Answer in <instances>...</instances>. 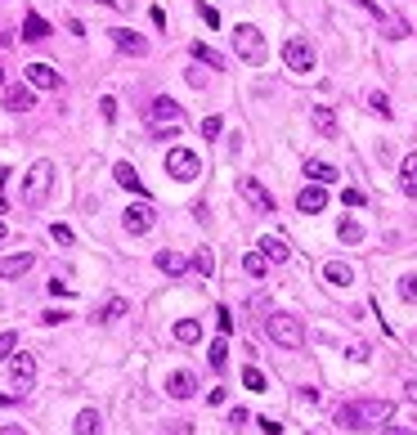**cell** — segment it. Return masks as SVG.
I'll list each match as a JSON object with an SVG mask.
<instances>
[{"label":"cell","mask_w":417,"mask_h":435,"mask_svg":"<svg viewBox=\"0 0 417 435\" xmlns=\"http://www.w3.org/2000/svg\"><path fill=\"white\" fill-rule=\"evenodd\" d=\"M391 418H395L391 400H355V404H341L337 409V427L341 431H382Z\"/></svg>","instance_id":"6da1fadb"},{"label":"cell","mask_w":417,"mask_h":435,"mask_svg":"<svg viewBox=\"0 0 417 435\" xmlns=\"http://www.w3.org/2000/svg\"><path fill=\"white\" fill-rule=\"evenodd\" d=\"M233 54H238L242 63H251V68H260L265 59H269V45H265V32L251 23H238L233 27Z\"/></svg>","instance_id":"7a4b0ae2"},{"label":"cell","mask_w":417,"mask_h":435,"mask_svg":"<svg viewBox=\"0 0 417 435\" xmlns=\"http://www.w3.org/2000/svg\"><path fill=\"white\" fill-rule=\"evenodd\" d=\"M144 117H148V126H153V135H157V139H170L179 126H184V108H179L175 99H153Z\"/></svg>","instance_id":"3957f363"},{"label":"cell","mask_w":417,"mask_h":435,"mask_svg":"<svg viewBox=\"0 0 417 435\" xmlns=\"http://www.w3.org/2000/svg\"><path fill=\"white\" fill-rule=\"evenodd\" d=\"M265 332H269V341L283 346V350H301L305 346V328H301L296 314H269L265 319Z\"/></svg>","instance_id":"277c9868"},{"label":"cell","mask_w":417,"mask_h":435,"mask_svg":"<svg viewBox=\"0 0 417 435\" xmlns=\"http://www.w3.org/2000/svg\"><path fill=\"white\" fill-rule=\"evenodd\" d=\"M50 184H54V166L50 162H36L32 171H27V179H23V202L27 206H41L45 193H50Z\"/></svg>","instance_id":"5b68a950"},{"label":"cell","mask_w":417,"mask_h":435,"mask_svg":"<svg viewBox=\"0 0 417 435\" xmlns=\"http://www.w3.org/2000/svg\"><path fill=\"white\" fill-rule=\"evenodd\" d=\"M166 171H170V179L188 184V179H197V175H202V157H197V153H188V148H170V153H166Z\"/></svg>","instance_id":"8992f818"},{"label":"cell","mask_w":417,"mask_h":435,"mask_svg":"<svg viewBox=\"0 0 417 435\" xmlns=\"http://www.w3.org/2000/svg\"><path fill=\"white\" fill-rule=\"evenodd\" d=\"M283 63H287L292 72H310V68H314V45H310L305 36H287V45H283Z\"/></svg>","instance_id":"52a82bcc"},{"label":"cell","mask_w":417,"mask_h":435,"mask_svg":"<svg viewBox=\"0 0 417 435\" xmlns=\"http://www.w3.org/2000/svg\"><path fill=\"white\" fill-rule=\"evenodd\" d=\"M9 382H14V395L23 400V395L32 391V382H36V359L32 355H14L9 359Z\"/></svg>","instance_id":"ba28073f"},{"label":"cell","mask_w":417,"mask_h":435,"mask_svg":"<svg viewBox=\"0 0 417 435\" xmlns=\"http://www.w3.org/2000/svg\"><path fill=\"white\" fill-rule=\"evenodd\" d=\"M238 193L251 202V211H274V193H269V188H265L256 175H242V179H238Z\"/></svg>","instance_id":"9c48e42d"},{"label":"cell","mask_w":417,"mask_h":435,"mask_svg":"<svg viewBox=\"0 0 417 435\" xmlns=\"http://www.w3.org/2000/svg\"><path fill=\"white\" fill-rule=\"evenodd\" d=\"M153 220H157V211L148 202H135V206H126V215H121V224H126V233H148L153 229Z\"/></svg>","instance_id":"30bf717a"},{"label":"cell","mask_w":417,"mask_h":435,"mask_svg":"<svg viewBox=\"0 0 417 435\" xmlns=\"http://www.w3.org/2000/svg\"><path fill=\"white\" fill-rule=\"evenodd\" d=\"M112 45H117L121 54H135V59H144V54H148V41L139 32H130V27H112Z\"/></svg>","instance_id":"8fae6325"},{"label":"cell","mask_w":417,"mask_h":435,"mask_svg":"<svg viewBox=\"0 0 417 435\" xmlns=\"http://www.w3.org/2000/svg\"><path fill=\"white\" fill-rule=\"evenodd\" d=\"M328 206V193H323V184H305L301 188V197H296V211H305V215H319Z\"/></svg>","instance_id":"7c38bea8"},{"label":"cell","mask_w":417,"mask_h":435,"mask_svg":"<svg viewBox=\"0 0 417 435\" xmlns=\"http://www.w3.org/2000/svg\"><path fill=\"white\" fill-rule=\"evenodd\" d=\"M260 256L269 260V265H283V260L292 256L287 238H283V233H265V238H260Z\"/></svg>","instance_id":"4fadbf2b"},{"label":"cell","mask_w":417,"mask_h":435,"mask_svg":"<svg viewBox=\"0 0 417 435\" xmlns=\"http://www.w3.org/2000/svg\"><path fill=\"white\" fill-rule=\"evenodd\" d=\"M310 121H314V130L323 139H337V112L328 108V103H314V108H310Z\"/></svg>","instance_id":"5bb4252c"},{"label":"cell","mask_w":417,"mask_h":435,"mask_svg":"<svg viewBox=\"0 0 417 435\" xmlns=\"http://www.w3.org/2000/svg\"><path fill=\"white\" fill-rule=\"evenodd\" d=\"M27 81H32L36 90H59V72H54L50 63H27Z\"/></svg>","instance_id":"9a60e30c"},{"label":"cell","mask_w":417,"mask_h":435,"mask_svg":"<svg viewBox=\"0 0 417 435\" xmlns=\"http://www.w3.org/2000/svg\"><path fill=\"white\" fill-rule=\"evenodd\" d=\"M193 391H197L193 373H170V377H166V395H170V400H188Z\"/></svg>","instance_id":"2e32d148"},{"label":"cell","mask_w":417,"mask_h":435,"mask_svg":"<svg viewBox=\"0 0 417 435\" xmlns=\"http://www.w3.org/2000/svg\"><path fill=\"white\" fill-rule=\"evenodd\" d=\"M112 175H117V184H121V188H130V193H139V197L148 193L144 179H139V171H135L130 162H117V166H112Z\"/></svg>","instance_id":"e0dca14e"},{"label":"cell","mask_w":417,"mask_h":435,"mask_svg":"<svg viewBox=\"0 0 417 435\" xmlns=\"http://www.w3.org/2000/svg\"><path fill=\"white\" fill-rule=\"evenodd\" d=\"M36 103V94L27 90V86H5V108L9 112H27Z\"/></svg>","instance_id":"ac0fdd59"},{"label":"cell","mask_w":417,"mask_h":435,"mask_svg":"<svg viewBox=\"0 0 417 435\" xmlns=\"http://www.w3.org/2000/svg\"><path fill=\"white\" fill-rule=\"evenodd\" d=\"M32 265H36L32 251H23V256H9V260H0V278H23Z\"/></svg>","instance_id":"d6986e66"},{"label":"cell","mask_w":417,"mask_h":435,"mask_svg":"<svg viewBox=\"0 0 417 435\" xmlns=\"http://www.w3.org/2000/svg\"><path fill=\"white\" fill-rule=\"evenodd\" d=\"M323 278L332 283V287H350V283H355V269H350L346 260H328L323 265Z\"/></svg>","instance_id":"ffe728a7"},{"label":"cell","mask_w":417,"mask_h":435,"mask_svg":"<svg viewBox=\"0 0 417 435\" xmlns=\"http://www.w3.org/2000/svg\"><path fill=\"white\" fill-rule=\"evenodd\" d=\"M382 27H386V36H391V41H404V36H409V18L404 14H391V9H382Z\"/></svg>","instance_id":"44dd1931"},{"label":"cell","mask_w":417,"mask_h":435,"mask_svg":"<svg viewBox=\"0 0 417 435\" xmlns=\"http://www.w3.org/2000/svg\"><path fill=\"white\" fill-rule=\"evenodd\" d=\"M305 175L314 179V184H332V179H337V166H332V162H319V157H305Z\"/></svg>","instance_id":"7402d4cb"},{"label":"cell","mask_w":417,"mask_h":435,"mask_svg":"<svg viewBox=\"0 0 417 435\" xmlns=\"http://www.w3.org/2000/svg\"><path fill=\"white\" fill-rule=\"evenodd\" d=\"M45 36H50V23L32 9V14L23 18V41H45Z\"/></svg>","instance_id":"603a6c76"},{"label":"cell","mask_w":417,"mask_h":435,"mask_svg":"<svg viewBox=\"0 0 417 435\" xmlns=\"http://www.w3.org/2000/svg\"><path fill=\"white\" fill-rule=\"evenodd\" d=\"M157 269H162V274H170V278H179V274L188 269V260L179 256V251H157Z\"/></svg>","instance_id":"cb8c5ba5"},{"label":"cell","mask_w":417,"mask_h":435,"mask_svg":"<svg viewBox=\"0 0 417 435\" xmlns=\"http://www.w3.org/2000/svg\"><path fill=\"white\" fill-rule=\"evenodd\" d=\"M77 435H103V418L94 409H81L77 413Z\"/></svg>","instance_id":"d4e9b609"},{"label":"cell","mask_w":417,"mask_h":435,"mask_svg":"<svg viewBox=\"0 0 417 435\" xmlns=\"http://www.w3.org/2000/svg\"><path fill=\"white\" fill-rule=\"evenodd\" d=\"M400 188L404 193H417V153H409L400 162Z\"/></svg>","instance_id":"484cf974"},{"label":"cell","mask_w":417,"mask_h":435,"mask_svg":"<svg viewBox=\"0 0 417 435\" xmlns=\"http://www.w3.org/2000/svg\"><path fill=\"white\" fill-rule=\"evenodd\" d=\"M188 54H193L197 63H206V68H224V59L211 50V45H202V41H193V45H188Z\"/></svg>","instance_id":"4316f807"},{"label":"cell","mask_w":417,"mask_h":435,"mask_svg":"<svg viewBox=\"0 0 417 435\" xmlns=\"http://www.w3.org/2000/svg\"><path fill=\"white\" fill-rule=\"evenodd\" d=\"M175 341H184V346L202 341V328H197V319H179V323H175Z\"/></svg>","instance_id":"83f0119b"},{"label":"cell","mask_w":417,"mask_h":435,"mask_svg":"<svg viewBox=\"0 0 417 435\" xmlns=\"http://www.w3.org/2000/svg\"><path fill=\"white\" fill-rule=\"evenodd\" d=\"M206 364H211L215 373H224V364H229V346H224V337H220V341H211V350H206Z\"/></svg>","instance_id":"f1b7e54d"},{"label":"cell","mask_w":417,"mask_h":435,"mask_svg":"<svg viewBox=\"0 0 417 435\" xmlns=\"http://www.w3.org/2000/svg\"><path fill=\"white\" fill-rule=\"evenodd\" d=\"M341 242H350V247H355V242H364V224H359V220H341Z\"/></svg>","instance_id":"f546056e"},{"label":"cell","mask_w":417,"mask_h":435,"mask_svg":"<svg viewBox=\"0 0 417 435\" xmlns=\"http://www.w3.org/2000/svg\"><path fill=\"white\" fill-rule=\"evenodd\" d=\"M126 310H130V305H126V301H121V296H112V301H108V305H103V310H99V323H112V319H121V314H126Z\"/></svg>","instance_id":"4dcf8cb0"},{"label":"cell","mask_w":417,"mask_h":435,"mask_svg":"<svg viewBox=\"0 0 417 435\" xmlns=\"http://www.w3.org/2000/svg\"><path fill=\"white\" fill-rule=\"evenodd\" d=\"M242 269H247L251 278H265V269H269V260H265L260 251H251V256H242Z\"/></svg>","instance_id":"1f68e13d"},{"label":"cell","mask_w":417,"mask_h":435,"mask_svg":"<svg viewBox=\"0 0 417 435\" xmlns=\"http://www.w3.org/2000/svg\"><path fill=\"white\" fill-rule=\"evenodd\" d=\"M242 386L247 391H265V373L260 368H242Z\"/></svg>","instance_id":"d6a6232c"},{"label":"cell","mask_w":417,"mask_h":435,"mask_svg":"<svg viewBox=\"0 0 417 435\" xmlns=\"http://www.w3.org/2000/svg\"><path fill=\"white\" fill-rule=\"evenodd\" d=\"M400 296L409 301V305L417 301V274H404V278H400Z\"/></svg>","instance_id":"836d02e7"},{"label":"cell","mask_w":417,"mask_h":435,"mask_svg":"<svg viewBox=\"0 0 417 435\" xmlns=\"http://www.w3.org/2000/svg\"><path fill=\"white\" fill-rule=\"evenodd\" d=\"M14 350H18V332H0V364H5Z\"/></svg>","instance_id":"e575fe53"},{"label":"cell","mask_w":417,"mask_h":435,"mask_svg":"<svg viewBox=\"0 0 417 435\" xmlns=\"http://www.w3.org/2000/svg\"><path fill=\"white\" fill-rule=\"evenodd\" d=\"M215 323H220V337H229V332H233V314H229V305L215 310Z\"/></svg>","instance_id":"d590c367"},{"label":"cell","mask_w":417,"mask_h":435,"mask_svg":"<svg viewBox=\"0 0 417 435\" xmlns=\"http://www.w3.org/2000/svg\"><path fill=\"white\" fill-rule=\"evenodd\" d=\"M99 112H103V121H117V99H112V94H103V99H99Z\"/></svg>","instance_id":"8d00e7d4"},{"label":"cell","mask_w":417,"mask_h":435,"mask_svg":"<svg viewBox=\"0 0 417 435\" xmlns=\"http://www.w3.org/2000/svg\"><path fill=\"white\" fill-rule=\"evenodd\" d=\"M193 269H197V274H211V269H215L211 251H197V256H193Z\"/></svg>","instance_id":"74e56055"},{"label":"cell","mask_w":417,"mask_h":435,"mask_svg":"<svg viewBox=\"0 0 417 435\" xmlns=\"http://www.w3.org/2000/svg\"><path fill=\"white\" fill-rule=\"evenodd\" d=\"M368 108L382 112V117H391V99H386V94H373V99H368Z\"/></svg>","instance_id":"f35d334b"},{"label":"cell","mask_w":417,"mask_h":435,"mask_svg":"<svg viewBox=\"0 0 417 435\" xmlns=\"http://www.w3.org/2000/svg\"><path fill=\"white\" fill-rule=\"evenodd\" d=\"M50 238H54V242H63V247H68V242H72V229H68V224H50Z\"/></svg>","instance_id":"ab89813d"},{"label":"cell","mask_w":417,"mask_h":435,"mask_svg":"<svg viewBox=\"0 0 417 435\" xmlns=\"http://www.w3.org/2000/svg\"><path fill=\"white\" fill-rule=\"evenodd\" d=\"M220 130H224V121H220V117H206V121H202V135H206V139H215Z\"/></svg>","instance_id":"60d3db41"},{"label":"cell","mask_w":417,"mask_h":435,"mask_svg":"<svg viewBox=\"0 0 417 435\" xmlns=\"http://www.w3.org/2000/svg\"><path fill=\"white\" fill-rule=\"evenodd\" d=\"M341 202H346V206H364V193H359V188H346V193H341Z\"/></svg>","instance_id":"b9f144b4"},{"label":"cell","mask_w":417,"mask_h":435,"mask_svg":"<svg viewBox=\"0 0 417 435\" xmlns=\"http://www.w3.org/2000/svg\"><path fill=\"white\" fill-rule=\"evenodd\" d=\"M197 9H202V23H206V27H215V23H220V14H215V5H197Z\"/></svg>","instance_id":"7bdbcfd3"},{"label":"cell","mask_w":417,"mask_h":435,"mask_svg":"<svg viewBox=\"0 0 417 435\" xmlns=\"http://www.w3.org/2000/svg\"><path fill=\"white\" fill-rule=\"evenodd\" d=\"M63 319H68L63 310H45V314H41V323H50V328H54V323H63Z\"/></svg>","instance_id":"ee69618b"},{"label":"cell","mask_w":417,"mask_h":435,"mask_svg":"<svg viewBox=\"0 0 417 435\" xmlns=\"http://www.w3.org/2000/svg\"><path fill=\"white\" fill-rule=\"evenodd\" d=\"M260 431H265V435H283V427H278L274 418H260Z\"/></svg>","instance_id":"f6af8a7d"},{"label":"cell","mask_w":417,"mask_h":435,"mask_svg":"<svg viewBox=\"0 0 417 435\" xmlns=\"http://www.w3.org/2000/svg\"><path fill=\"white\" fill-rule=\"evenodd\" d=\"M94 5H112V9H130V0H94Z\"/></svg>","instance_id":"bcb514c9"},{"label":"cell","mask_w":417,"mask_h":435,"mask_svg":"<svg viewBox=\"0 0 417 435\" xmlns=\"http://www.w3.org/2000/svg\"><path fill=\"white\" fill-rule=\"evenodd\" d=\"M5 184H9V171L0 175V211H5Z\"/></svg>","instance_id":"7dc6e473"},{"label":"cell","mask_w":417,"mask_h":435,"mask_svg":"<svg viewBox=\"0 0 417 435\" xmlns=\"http://www.w3.org/2000/svg\"><path fill=\"white\" fill-rule=\"evenodd\" d=\"M0 435H27L23 427H0Z\"/></svg>","instance_id":"c3c4849f"},{"label":"cell","mask_w":417,"mask_h":435,"mask_svg":"<svg viewBox=\"0 0 417 435\" xmlns=\"http://www.w3.org/2000/svg\"><path fill=\"white\" fill-rule=\"evenodd\" d=\"M382 435H413V431H400V427H382Z\"/></svg>","instance_id":"681fc988"},{"label":"cell","mask_w":417,"mask_h":435,"mask_svg":"<svg viewBox=\"0 0 417 435\" xmlns=\"http://www.w3.org/2000/svg\"><path fill=\"white\" fill-rule=\"evenodd\" d=\"M5 238H9V229H5V220H0V247H5Z\"/></svg>","instance_id":"f907efd6"},{"label":"cell","mask_w":417,"mask_h":435,"mask_svg":"<svg viewBox=\"0 0 417 435\" xmlns=\"http://www.w3.org/2000/svg\"><path fill=\"white\" fill-rule=\"evenodd\" d=\"M0 86H5V68H0Z\"/></svg>","instance_id":"816d5d0a"}]
</instances>
